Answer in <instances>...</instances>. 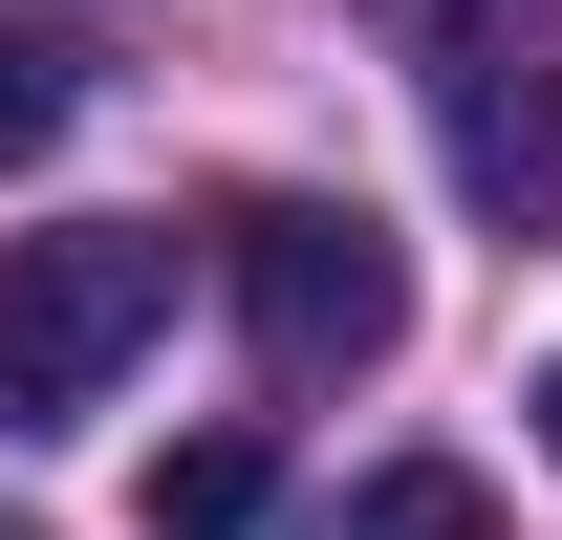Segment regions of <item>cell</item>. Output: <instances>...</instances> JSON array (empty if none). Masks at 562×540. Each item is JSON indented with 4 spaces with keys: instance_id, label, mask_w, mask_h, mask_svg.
Listing matches in <instances>:
<instances>
[{
    "instance_id": "obj_1",
    "label": "cell",
    "mask_w": 562,
    "mask_h": 540,
    "mask_svg": "<svg viewBox=\"0 0 562 540\" xmlns=\"http://www.w3.org/2000/svg\"><path fill=\"white\" fill-rule=\"evenodd\" d=\"M151 325H173V238H131V216H87V238H0V432L109 410Z\"/></svg>"
},
{
    "instance_id": "obj_2",
    "label": "cell",
    "mask_w": 562,
    "mask_h": 540,
    "mask_svg": "<svg viewBox=\"0 0 562 540\" xmlns=\"http://www.w3.org/2000/svg\"><path fill=\"white\" fill-rule=\"evenodd\" d=\"M238 325H260V368L281 390H347V368H390L412 346V260L368 238L347 195H238Z\"/></svg>"
},
{
    "instance_id": "obj_3",
    "label": "cell",
    "mask_w": 562,
    "mask_h": 540,
    "mask_svg": "<svg viewBox=\"0 0 562 540\" xmlns=\"http://www.w3.org/2000/svg\"><path fill=\"white\" fill-rule=\"evenodd\" d=\"M432 109H454V173H476V216H562V87L497 44V66H432Z\"/></svg>"
},
{
    "instance_id": "obj_4",
    "label": "cell",
    "mask_w": 562,
    "mask_h": 540,
    "mask_svg": "<svg viewBox=\"0 0 562 540\" xmlns=\"http://www.w3.org/2000/svg\"><path fill=\"white\" fill-rule=\"evenodd\" d=\"M325 540H497V497L454 454H390V475H347V497H325Z\"/></svg>"
},
{
    "instance_id": "obj_5",
    "label": "cell",
    "mask_w": 562,
    "mask_h": 540,
    "mask_svg": "<svg viewBox=\"0 0 562 540\" xmlns=\"http://www.w3.org/2000/svg\"><path fill=\"white\" fill-rule=\"evenodd\" d=\"M260 519V432H195V454H151V540H238Z\"/></svg>"
},
{
    "instance_id": "obj_6",
    "label": "cell",
    "mask_w": 562,
    "mask_h": 540,
    "mask_svg": "<svg viewBox=\"0 0 562 540\" xmlns=\"http://www.w3.org/2000/svg\"><path fill=\"white\" fill-rule=\"evenodd\" d=\"M44 131H66V44H44V22H0V173H22Z\"/></svg>"
},
{
    "instance_id": "obj_7",
    "label": "cell",
    "mask_w": 562,
    "mask_h": 540,
    "mask_svg": "<svg viewBox=\"0 0 562 540\" xmlns=\"http://www.w3.org/2000/svg\"><path fill=\"white\" fill-rule=\"evenodd\" d=\"M541 454H562V368H541Z\"/></svg>"
}]
</instances>
